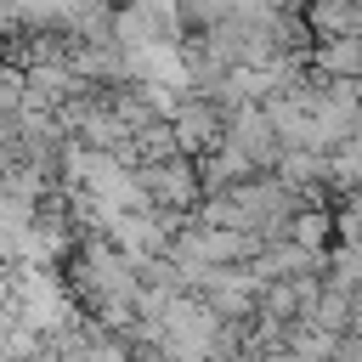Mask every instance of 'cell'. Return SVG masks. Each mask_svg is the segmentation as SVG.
I'll use <instances>...</instances> for the list:
<instances>
[{
    "instance_id": "1",
    "label": "cell",
    "mask_w": 362,
    "mask_h": 362,
    "mask_svg": "<svg viewBox=\"0 0 362 362\" xmlns=\"http://www.w3.org/2000/svg\"><path fill=\"white\" fill-rule=\"evenodd\" d=\"M136 175V187H141V204L153 209V215H192L198 209V175H192V158H181V153H170V158H158V164H136L130 170Z\"/></svg>"
},
{
    "instance_id": "2",
    "label": "cell",
    "mask_w": 362,
    "mask_h": 362,
    "mask_svg": "<svg viewBox=\"0 0 362 362\" xmlns=\"http://www.w3.org/2000/svg\"><path fill=\"white\" fill-rule=\"evenodd\" d=\"M164 124H170V141H175V153H181V158H204L209 147H221L226 113H221L215 102H204V96H181V102H175V113H170Z\"/></svg>"
},
{
    "instance_id": "3",
    "label": "cell",
    "mask_w": 362,
    "mask_h": 362,
    "mask_svg": "<svg viewBox=\"0 0 362 362\" xmlns=\"http://www.w3.org/2000/svg\"><path fill=\"white\" fill-rule=\"evenodd\" d=\"M311 40H356V0H300Z\"/></svg>"
}]
</instances>
